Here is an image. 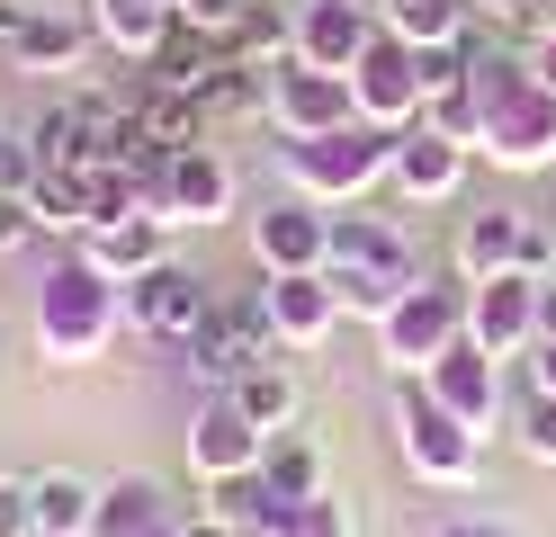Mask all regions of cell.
Wrapping results in <instances>:
<instances>
[{"label": "cell", "instance_id": "d590c367", "mask_svg": "<svg viewBox=\"0 0 556 537\" xmlns=\"http://www.w3.org/2000/svg\"><path fill=\"white\" fill-rule=\"evenodd\" d=\"M476 10L494 27H511V36H547L556 27V0H476Z\"/></svg>", "mask_w": 556, "mask_h": 537}, {"label": "cell", "instance_id": "ffe728a7", "mask_svg": "<svg viewBox=\"0 0 556 537\" xmlns=\"http://www.w3.org/2000/svg\"><path fill=\"white\" fill-rule=\"evenodd\" d=\"M170 520H180V511H170L162 475H117V484H99L90 537H153V528H170Z\"/></svg>", "mask_w": 556, "mask_h": 537}, {"label": "cell", "instance_id": "484cf974", "mask_svg": "<svg viewBox=\"0 0 556 537\" xmlns=\"http://www.w3.org/2000/svg\"><path fill=\"white\" fill-rule=\"evenodd\" d=\"M377 18H387V36H404L413 54L467 46V0H377Z\"/></svg>", "mask_w": 556, "mask_h": 537}, {"label": "cell", "instance_id": "f6af8a7d", "mask_svg": "<svg viewBox=\"0 0 556 537\" xmlns=\"http://www.w3.org/2000/svg\"><path fill=\"white\" fill-rule=\"evenodd\" d=\"M18 27H27V0H0V46H18Z\"/></svg>", "mask_w": 556, "mask_h": 537}, {"label": "cell", "instance_id": "cb8c5ba5", "mask_svg": "<svg viewBox=\"0 0 556 537\" xmlns=\"http://www.w3.org/2000/svg\"><path fill=\"white\" fill-rule=\"evenodd\" d=\"M81 18H90V36H99L109 54H135V63H144L162 36H170V0H90Z\"/></svg>", "mask_w": 556, "mask_h": 537}, {"label": "cell", "instance_id": "74e56055", "mask_svg": "<svg viewBox=\"0 0 556 537\" xmlns=\"http://www.w3.org/2000/svg\"><path fill=\"white\" fill-rule=\"evenodd\" d=\"M520 278H556V233L547 225H520Z\"/></svg>", "mask_w": 556, "mask_h": 537}, {"label": "cell", "instance_id": "5b68a950", "mask_svg": "<svg viewBox=\"0 0 556 537\" xmlns=\"http://www.w3.org/2000/svg\"><path fill=\"white\" fill-rule=\"evenodd\" d=\"M458 332H467V286L413 278V286H404V305L377 322V349H387V368H395V376H422Z\"/></svg>", "mask_w": 556, "mask_h": 537}, {"label": "cell", "instance_id": "bcb514c9", "mask_svg": "<svg viewBox=\"0 0 556 537\" xmlns=\"http://www.w3.org/2000/svg\"><path fill=\"white\" fill-rule=\"evenodd\" d=\"M153 537H180V520H170V528H153Z\"/></svg>", "mask_w": 556, "mask_h": 537}, {"label": "cell", "instance_id": "d6986e66", "mask_svg": "<svg viewBox=\"0 0 556 537\" xmlns=\"http://www.w3.org/2000/svg\"><path fill=\"white\" fill-rule=\"evenodd\" d=\"M233 54L216 46V36H198V27H180L170 18V36L144 54V81H162V90H189L198 107H206V90H216V72H225Z\"/></svg>", "mask_w": 556, "mask_h": 537}, {"label": "cell", "instance_id": "4316f807", "mask_svg": "<svg viewBox=\"0 0 556 537\" xmlns=\"http://www.w3.org/2000/svg\"><path fill=\"white\" fill-rule=\"evenodd\" d=\"M225 394L242 404V421H252V430H269V439H278V430H296V412H305V385L278 368V358H269V368H252V376H233Z\"/></svg>", "mask_w": 556, "mask_h": 537}, {"label": "cell", "instance_id": "30bf717a", "mask_svg": "<svg viewBox=\"0 0 556 537\" xmlns=\"http://www.w3.org/2000/svg\"><path fill=\"white\" fill-rule=\"evenodd\" d=\"M377 0H296V63L315 72H351L377 46Z\"/></svg>", "mask_w": 556, "mask_h": 537}, {"label": "cell", "instance_id": "f546056e", "mask_svg": "<svg viewBox=\"0 0 556 537\" xmlns=\"http://www.w3.org/2000/svg\"><path fill=\"white\" fill-rule=\"evenodd\" d=\"M261 475H269V493L288 501V511H296V501H324V493H332V484H324V457H315V439H296V430H278V439H269Z\"/></svg>", "mask_w": 556, "mask_h": 537}, {"label": "cell", "instance_id": "2e32d148", "mask_svg": "<svg viewBox=\"0 0 556 537\" xmlns=\"http://www.w3.org/2000/svg\"><path fill=\"white\" fill-rule=\"evenodd\" d=\"M225 215H233V170L206 153V143H189V153L162 170V225H225Z\"/></svg>", "mask_w": 556, "mask_h": 537}, {"label": "cell", "instance_id": "ab89813d", "mask_svg": "<svg viewBox=\"0 0 556 537\" xmlns=\"http://www.w3.org/2000/svg\"><path fill=\"white\" fill-rule=\"evenodd\" d=\"M431 537H520V528H503V520H440Z\"/></svg>", "mask_w": 556, "mask_h": 537}, {"label": "cell", "instance_id": "8fae6325", "mask_svg": "<svg viewBox=\"0 0 556 537\" xmlns=\"http://www.w3.org/2000/svg\"><path fill=\"white\" fill-rule=\"evenodd\" d=\"M332 251V215L315 197H288V206H261L252 215V260L261 278H296V269H324Z\"/></svg>", "mask_w": 556, "mask_h": 537}, {"label": "cell", "instance_id": "f35d334b", "mask_svg": "<svg viewBox=\"0 0 556 537\" xmlns=\"http://www.w3.org/2000/svg\"><path fill=\"white\" fill-rule=\"evenodd\" d=\"M37 242V206L27 197H0V251H27Z\"/></svg>", "mask_w": 556, "mask_h": 537}, {"label": "cell", "instance_id": "44dd1931", "mask_svg": "<svg viewBox=\"0 0 556 537\" xmlns=\"http://www.w3.org/2000/svg\"><path fill=\"white\" fill-rule=\"evenodd\" d=\"M520 225H530L520 206H476L467 225H458V278L476 286V278H503V269H520Z\"/></svg>", "mask_w": 556, "mask_h": 537}, {"label": "cell", "instance_id": "277c9868", "mask_svg": "<svg viewBox=\"0 0 556 537\" xmlns=\"http://www.w3.org/2000/svg\"><path fill=\"white\" fill-rule=\"evenodd\" d=\"M395 448H404V465L422 484H467L476 457H484V439L440 404L422 376H395Z\"/></svg>", "mask_w": 556, "mask_h": 537}, {"label": "cell", "instance_id": "60d3db41", "mask_svg": "<svg viewBox=\"0 0 556 537\" xmlns=\"http://www.w3.org/2000/svg\"><path fill=\"white\" fill-rule=\"evenodd\" d=\"M530 385H539V394H556V341H539V349H530Z\"/></svg>", "mask_w": 556, "mask_h": 537}, {"label": "cell", "instance_id": "7a4b0ae2", "mask_svg": "<svg viewBox=\"0 0 556 537\" xmlns=\"http://www.w3.org/2000/svg\"><path fill=\"white\" fill-rule=\"evenodd\" d=\"M117 305H126V286L109 269H90L81 251L54 260L46 286H37V358H54V368H90V358L117 341Z\"/></svg>", "mask_w": 556, "mask_h": 537}, {"label": "cell", "instance_id": "4fadbf2b", "mask_svg": "<svg viewBox=\"0 0 556 537\" xmlns=\"http://www.w3.org/2000/svg\"><path fill=\"white\" fill-rule=\"evenodd\" d=\"M206 314H216V305H206V278H189L180 260H162V269H144L126 286V322L153 332V341H189Z\"/></svg>", "mask_w": 556, "mask_h": 537}, {"label": "cell", "instance_id": "e0dca14e", "mask_svg": "<svg viewBox=\"0 0 556 537\" xmlns=\"http://www.w3.org/2000/svg\"><path fill=\"white\" fill-rule=\"evenodd\" d=\"M332 278H413V251L387 215H332V251H324Z\"/></svg>", "mask_w": 556, "mask_h": 537}, {"label": "cell", "instance_id": "1f68e13d", "mask_svg": "<svg viewBox=\"0 0 556 537\" xmlns=\"http://www.w3.org/2000/svg\"><path fill=\"white\" fill-rule=\"evenodd\" d=\"M511 430H520V448H530L539 465H556V394H520V412H511Z\"/></svg>", "mask_w": 556, "mask_h": 537}, {"label": "cell", "instance_id": "7dc6e473", "mask_svg": "<svg viewBox=\"0 0 556 537\" xmlns=\"http://www.w3.org/2000/svg\"><path fill=\"white\" fill-rule=\"evenodd\" d=\"M81 537H90V528H81Z\"/></svg>", "mask_w": 556, "mask_h": 537}, {"label": "cell", "instance_id": "8992f818", "mask_svg": "<svg viewBox=\"0 0 556 537\" xmlns=\"http://www.w3.org/2000/svg\"><path fill=\"white\" fill-rule=\"evenodd\" d=\"M351 90H359V126H387V135L422 126V99H431L422 54H413L404 36H387V27H377V46L351 63Z\"/></svg>", "mask_w": 556, "mask_h": 537}, {"label": "cell", "instance_id": "52a82bcc", "mask_svg": "<svg viewBox=\"0 0 556 537\" xmlns=\"http://www.w3.org/2000/svg\"><path fill=\"white\" fill-rule=\"evenodd\" d=\"M422 385H431L440 404L476 430V439H494V421H503V358L484 349L476 332H458V341H448L431 368H422Z\"/></svg>", "mask_w": 556, "mask_h": 537}, {"label": "cell", "instance_id": "d6a6232c", "mask_svg": "<svg viewBox=\"0 0 556 537\" xmlns=\"http://www.w3.org/2000/svg\"><path fill=\"white\" fill-rule=\"evenodd\" d=\"M170 18L198 27V36H216V46H233V27L252 18V0H170Z\"/></svg>", "mask_w": 556, "mask_h": 537}, {"label": "cell", "instance_id": "d4e9b609", "mask_svg": "<svg viewBox=\"0 0 556 537\" xmlns=\"http://www.w3.org/2000/svg\"><path fill=\"white\" fill-rule=\"evenodd\" d=\"M242 72H269V81H278V72H288L296 63V10H278V0H252V18H242L233 27V46H225Z\"/></svg>", "mask_w": 556, "mask_h": 537}, {"label": "cell", "instance_id": "603a6c76", "mask_svg": "<svg viewBox=\"0 0 556 537\" xmlns=\"http://www.w3.org/2000/svg\"><path fill=\"white\" fill-rule=\"evenodd\" d=\"M90 46H99V36H90V18H63V10H27V27H18L10 63H18V72H73Z\"/></svg>", "mask_w": 556, "mask_h": 537}, {"label": "cell", "instance_id": "f1b7e54d", "mask_svg": "<svg viewBox=\"0 0 556 537\" xmlns=\"http://www.w3.org/2000/svg\"><path fill=\"white\" fill-rule=\"evenodd\" d=\"M198 126H206V107H198L189 90H162V81L135 90V135H144V143H162V153H189Z\"/></svg>", "mask_w": 556, "mask_h": 537}, {"label": "cell", "instance_id": "9c48e42d", "mask_svg": "<svg viewBox=\"0 0 556 537\" xmlns=\"http://www.w3.org/2000/svg\"><path fill=\"white\" fill-rule=\"evenodd\" d=\"M269 126H278V135H332V126H359V90H351V72L288 63V72L269 81Z\"/></svg>", "mask_w": 556, "mask_h": 537}, {"label": "cell", "instance_id": "7c38bea8", "mask_svg": "<svg viewBox=\"0 0 556 537\" xmlns=\"http://www.w3.org/2000/svg\"><path fill=\"white\" fill-rule=\"evenodd\" d=\"M467 332L494 349V358H520V349L539 341V278H520V269L476 278L467 286Z\"/></svg>", "mask_w": 556, "mask_h": 537}, {"label": "cell", "instance_id": "ba28073f", "mask_svg": "<svg viewBox=\"0 0 556 537\" xmlns=\"http://www.w3.org/2000/svg\"><path fill=\"white\" fill-rule=\"evenodd\" d=\"M180 349H189V368H206L216 385H233V376L269 368V358L288 349V341L269 332V314H261V296H252V305H216V314H206V322H198V332H189Z\"/></svg>", "mask_w": 556, "mask_h": 537}, {"label": "cell", "instance_id": "9a60e30c", "mask_svg": "<svg viewBox=\"0 0 556 537\" xmlns=\"http://www.w3.org/2000/svg\"><path fill=\"white\" fill-rule=\"evenodd\" d=\"M269 457V430L242 421L233 394H216L198 421H189V465H198V484H225V475H252V465Z\"/></svg>", "mask_w": 556, "mask_h": 537}, {"label": "cell", "instance_id": "83f0119b", "mask_svg": "<svg viewBox=\"0 0 556 537\" xmlns=\"http://www.w3.org/2000/svg\"><path fill=\"white\" fill-rule=\"evenodd\" d=\"M27 493H37V528H46V537H81L90 511H99V484L73 475V465H46V475H27Z\"/></svg>", "mask_w": 556, "mask_h": 537}, {"label": "cell", "instance_id": "8d00e7d4", "mask_svg": "<svg viewBox=\"0 0 556 537\" xmlns=\"http://www.w3.org/2000/svg\"><path fill=\"white\" fill-rule=\"evenodd\" d=\"M0 537H46V528H37V493H27V475H0Z\"/></svg>", "mask_w": 556, "mask_h": 537}, {"label": "cell", "instance_id": "ee69618b", "mask_svg": "<svg viewBox=\"0 0 556 537\" xmlns=\"http://www.w3.org/2000/svg\"><path fill=\"white\" fill-rule=\"evenodd\" d=\"M180 537H233V520H216V511H189V520H180Z\"/></svg>", "mask_w": 556, "mask_h": 537}, {"label": "cell", "instance_id": "7bdbcfd3", "mask_svg": "<svg viewBox=\"0 0 556 537\" xmlns=\"http://www.w3.org/2000/svg\"><path fill=\"white\" fill-rule=\"evenodd\" d=\"M530 72H539V81L556 90V27H547V36H539V46H530Z\"/></svg>", "mask_w": 556, "mask_h": 537}, {"label": "cell", "instance_id": "4dcf8cb0", "mask_svg": "<svg viewBox=\"0 0 556 537\" xmlns=\"http://www.w3.org/2000/svg\"><path fill=\"white\" fill-rule=\"evenodd\" d=\"M27 206H37V233H90V170H37V189H27Z\"/></svg>", "mask_w": 556, "mask_h": 537}, {"label": "cell", "instance_id": "e575fe53", "mask_svg": "<svg viewBox=\"0 0 556 537\" xmlns=\"http://www.w3.org/2000/svg\"><path fill=\"white\" fill-rule=\"evenodd\" d=\"M37 143H27V135H10V126H0V197H27V189H37Z\"/></svg>", "mask_w": 556, "mask_h": 537}, {"label": "cell", "instance_id": "5bb4252c", "mask_svg": "<svg viewBox=\"0 0 556 537\" xmlns=\"http://www.w3.org/2000/svg\"><path fill=\"white\" fill-rule=\"evenodd\" d=\"M261 314H269V332L288 349H315V341H332V322H341V286H332V269L261 278Z\"/></svg>", "mask_w": 556, "mask_h": 537}, {"label": "cell", "instance_id": "3957f363", "mask_svg": "<svg viewBox=\"0 0 556 537\" xmlns=\"http://www.w3.org/2000/svg\"><path fill=\"white\" fill-rule=\"evenodd\" d=\"M278 162H288V179H296L315 206H351V197L377 189V179H395V135H387V126L288 135V143H278Z\"/></svg>", "mask_w": 556, "mask_h": 537}, {"label": "cell", "instance_id": "b9f144b4", "mask_svg": "<svg viewBox=\"0 0 556 537\" xmlns=\"http://www.w3.org/2000/svg\"><path fill=\"white\" fill-rule=\"evenodd\" d=\"M539 341H556V278H539ZM530 341V349H539Z\"/></svg>", "mask_w": 556, "mask_h": 537}, {"label": "cell", "instance_id": "7402d4cb", "mask_svg": "<svg viewBox=\"0 0 556 537\" xmlns=\"http://www.w3.org/2000/svg\"><path fill=\"white\" fill-rule=\"evenodd\" d=\"M81 260L109 269L117 286H135L144 269L170 260V251H162V215H135V225H99V233H81Z\"/></svg>", "mask_w": 556, "mask_h": 537}, {"label": "cell", "instance_id": "ac0fdd59", "mask_svg": "<svg viewBox=\"0 0 556 537\" xmlns=\"http://www.w3.org/2000/svg\"><path fill=\"white\" fill-rule=\"evenodd\" d=\"M467 153H476V143H448V135H431V126H404V135H395V189H404V197H422V206L458 197Z\"/></svg>", "mask_w": 556, "mask_h": 537}, {"label": "cell", "instance_id": "836d02e7", "mask_svg": "<svg viewBox=\"0 0 556 537\" xmlns=\"http://www.w3.org/2000/svg\"><path fill=\"white\" fill-rule=\"evenodd\" d=\"M288 537H359V528H351V501H332V493H324V501H296V511H288Z\"/></svg>", "mask_w": 556, "mask_h": 537}, {"label": "cell", "instance_id": "6da1fadb", "mask_svg": "<svg viewBox=\"0 0 556 537\" xmlns=\"http://www.w3.org/2000/svg\"><path fill=\"white\" fill-rule=\"evenodd\" d=\"M467 107H476V153L494 170H547L556 162V90L520 54H476Z\"/></svg>", "mask_w": 556, "mask_h": 537}]
</instances>
